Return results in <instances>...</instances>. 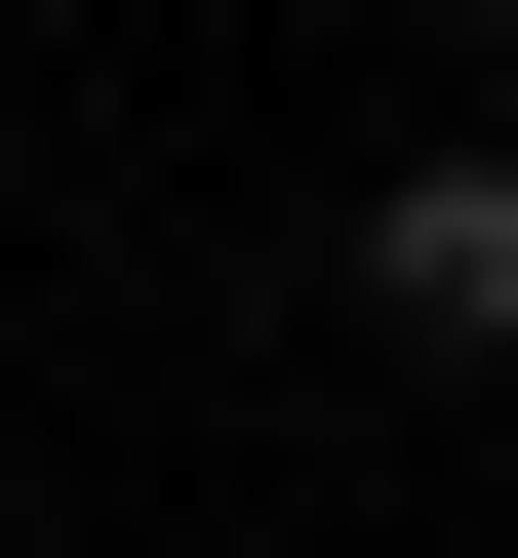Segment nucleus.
I'll list each match as a JSON object with an SVG mask.
<instances>
[{"label":"nucleus","mask_w":518,"mask_h":558,"mask_svg":"<svg viewBox=\"0 0 518 558\" xmlns=\"http://www.w3.org/2000/svg\"><path fill=\"white\" fill-rule=\"evenodd\" d=\"M359 319H399V360H518V160H399L359 199Z\"/></svg>","instance_id":"1"}]
</instances>
